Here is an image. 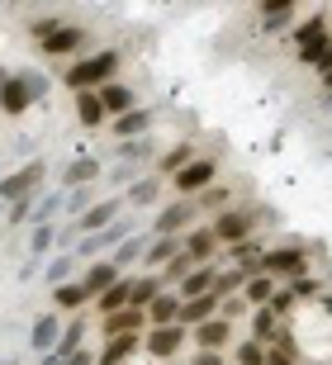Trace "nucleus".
<instances>
[{
	"label": "nucleus",
	"instance_id": "1",
	"mask_svg": "<svg viewBox=\"0 0 332 365\" xmlns=\"http://www.w3.org/2000/svg\"><path fill=\"white\" fill-rule=\"evenodd\" d=\"M114 71H119V53H95V57H81L66 67V91H100V86L114 81Z\"/></svg>",
	"mask_w": 332,
	"mask_h": 365
},
{
	"label": "nucleus",
	"instance_id": "2",
	"mask_svg": "<svg viewBox=\"0 0 332 365\" xmlns=\"http://www.w3.org/2000/svg\"><path fill=\"white\" fill-rule=\"evenodd\" d=\"M133 232V223L129 218H114L109 228H100V232H86L81 242H71V257H105L109 247H119L124 237Z\"/></svg>",
	"mask_w": 332,
	"mask_h": 365
},
{
	"label": "nucleus",
	"instance_id": "3",
	"mask_svg": "<svg viewBox=\"0 0 332 365\" xmlns=\"http://www.w3.org/2000/svg\"><path fill=\"white\" fill-rule=\"evenodd\" d=\"M261 275H304L308 271V252L304 247H271V252H261V266H256Z\"/></svg>",
	"mask_w": 332,
	"mask_h": 365
},
{
	"label": "nucleus",
	"instance_id": "4",
	"mask_svg": "<svg viewBox=\"0 0 332 365\" xmlns=\"http://www.w3.org/2000/svg\"><path fill=\"white\" fill-rule=\"evenodd\" d=\"M213 171H218L213 157H190V162L176 171V190H181V200H190V195H199V190H209L213 185Z\"/></svg>",
	"mask_w": 332,
	"mask_h": 365
},
{
	"label": "nucleus",
	"instance_id": "5",
	"mask_svg": "<svg viewBox=\"0 0 332 365\" xmlns=\"http://www.w3.org/2000/svg\"><path fill=\"white\" fill-rule=\"evenodd\" d=\"M252 228H256V214H247V209H223L218 214V223H213V237H218V247H238V242H247L252 237Z\"/></svg>",
	"mask_w": 332,
	"mask_h": 365
},
{
	"label": "nucleus",
	"instance_id": "6",
	"mask_svg": "<svg viewBox=\"0 0 332 365\" xmlns=\"http://www.w3.org/2000/svg\"><path fill=\"white\" fill-rule=\"evenodd\" d=\"M186 351V327L171 323V327H152L147 332V356H157V361H171V356Z\"/></svg>",
	"mask_w": 332,
	"mask_h": 365
},
{
	"label": "nucleus",
	"instance_id": "7",
	"mask_svg": "<svg viewBox=\"0 0 332 365\" xmlns=\"http://www.w3.org/2000/svg\"><path fill=\"white\" fill-rule=\"evenodd\" d=\"M39 185H43V166L34 162V166H24V171H14V176H5V180H0V200H5V204L29 200V195H34Z\"/></svg>",
	"mask_w": 332,
	"mask_h": 365
},
{
	"label": "nucleus",
	"instance_id": "8",
	"mask_svg": "<svg viewBox=\"0 0 332 365\" xmlns=\"http://www.w3.org/2000/svg\"><path fill=\"white\" fill-rule=\"evenodd\" d=\"M190 214H195V204L190 200H181V204H166L157 218H152V232L157 237H181V228L190 223Z\"/></svg>",
	"mask_w": 332,
	"mask_h": 365
},
{
	"label": "nucleus",
	"instance_id": "9",
	"mask_svg": "<svg viewBox=\"0 0 332 365\" xmlns=\"http://www.w3.org/2000/svg\"><path fill=\"white\" fill-rule=\"evenodd\" d=\"M119 209H124L119 200H100V204H86V214L76 218V232L86 237V232H100V228H109V223L119 218Z\"/></svg>",
	"mask_w": 332,
	"mask_h": 365
},
{
	"label": "nucleus",
	"instance_id": "10",
	"mask_svg": "<svg viewBox=\"0 0 332 365\" xmlns=\"http://www.w3.org/2000/svg\"><path fill=\"white\" fill-rule=\"evenodd\" d=\"M228 341H233V323H228V318H209V323L195 327V346L199 351H223Z\"/></svg>",
	"mask_w": 332,
	"mask_h": 365
},
{
	"label": "nucleus",
	"instance_id": "11",
	"mask_svg": "<svg viewBox=\"0 0 332 365\" xmlns=\"http://www.w3.org/2000/svg\"><path fill=\"white\" fill-rule=\"evenodd\" d=\"M209 318H218V299H213V294L181 299V318H176L181 327H199V323H209Z\"/></svg>",
	"mask_w": 332,
	"mask_h": 365
},
{
	"label": "nucleus",
	"instance_id": "12",
	"mask_svg": "<svg viewBox=\"0 0 332 365\" xmlns=\"http://www.w3.org/2000/svg\"><path fill=\"white\" fill-rule=\"evenodd\" d=\"M147 323L143 309H119V313H105V337H138V327Z\"/></svg>",
	"mask_w": 332,
	"mask_h": 365
},
{
	"label": "nucleus",
	"instance_id": "13",
	"mask_svg": "<svg viewBox=\"0 0 332 365\" xmlns=\"http://www.w3.org/2000/svg\"><path fill=\"white\" fill-rule=\"evenodd\" d=\"M95 100H100V109H105L109 119H119V114H129V109H133V91H129V86H119V81L100 86V91H95Z\"/></svg>",
	"mask_w": 332,
	"mask_h": 365
},
{
	"label": "nucleus",
	"instance_id": "14",
	"mask_svg": "<svg viewBox=\"0 0 332 365\" xmlns=\"http://www.w3.org/2000/svg\"><path fill=\"white\" fill-rule=\"evenodd\" d=\"M181 252H186V257L199 266V261H209L213 252H218V237H213L209 228H190L186 237H181Z\"/></svg>",
	"mask_w": 332,
	"mask_h": 365
},
{
	"label": "nucleus",
	"instance_id": "15",
	"mask_svg": "<svg viewBox=\"0 0 332 365\" xmlns=\"http://www.w3.org/2000/svg\"><path fill=\"white\" fill-rule=\"evenodd\" d=\"M143 313H147V323H152V327H171L176 318H181V299H176V294H166V289H161V294L152 299V304H147Z\"/></svg>",
	"mask_w": 332,
	"mask_h": 365
},
{
	"label": "nucleus",
	"instance_id": "16",
	"mask_svg": "<svg viewBox=\"0 0 332 365\" xmlns=\"http://www.w3.org/2000/svg\"><path fill=\"white\" fill-rule=\"evenodd\" d=\"M161 294V275H133L129 280V309H147V304H152V299Z\"/></svg>",
	"mask_w": 332,
	"mask_h": 365
},
{
	"label": "nucleus",
	"instance_id": "17",
	"mask_svg": "<svg viewBox=\"0 0 332 365\" xmlns=\"http://www.w3.org/2000/svg\"><path fill=\"white\" fill-rule=\"evenodd\" d=\"M114 280H119V271H114L109 261H95L91 271H86V280H81V289H86V299H100Z\"/></svg>",
	"mask_w": 332,
	"mask_h": 365
},
{
	"label": "nucleus",
	"instance_id": "18",
	"mask_svg": "<svg viewBox=\"0 0 332 365\" xmlns=\"http://www.w3.org/2000/svg\"><path fill=\"white\" fill-rule=\"evenodd\" d=\"M76 48H81V29L76 24H62L53 38H43V57H66V53H76Z\"/></svg>",
	"mask_w": 332,
	"mask_h": 365
},
{
	"label": "nucleus",
	"instance_id": "19",
	"mask_svg": "<svg viewBox=\"0 0 332 365\" xmlns=\"http://www.w3.org/2000/svg\"><path fill=\"white\" fill-rule=\"evenodd\" d=\"M29 105H34V95L24 91V81H19V76H10V81L0 86V109H5V114H24Z\"/></svg>",
	"mask_w": 332,
	"mask_h": 365
},
{
	"label": "nucleus",
	"instance_id": "20",
	"mask_svg": "<svg viewBox=\"0 0 332 365\" xmlns=\"http://www.w3.org/2000/svg\"><path fill=\"white\" fill-rule=\"evenodd\" d=\"M138 346H143L138 337H105V351H100L95 365H124L129 356H138Z\"/></svg>",
	"mask_w": 332,
	"mask_h": 365
},
{
	"label": "nucleus",
	"instance_id": "21",
	"mask_svg": "<svg viewBox=\"0 0 332 365\" xmlns=\"http://www.w3.org/2000/svg\"><path fill=\"white\" fill-rule=\"evenodd\" d=\"M171 257H181V237H157V242H147V252H143L147 271H161Z\"/></svg>",
	"mask_w": 332,
	"mask_h": 365
},
{
	"label": "nucleus",
	"instance_id": "22",
	"mask_svg": "<svg viewBox=\"0 0 332 365\" xmlns=\"http://www.w3.org/2000/svg\"><path fill=\"white\" fill-rule=\"evenodd\" d=\"M271 294H276V280L271 275H247V284H242V304H256V309H266L271 304Z\"/></svg>",
	"mask_w": 332,
	"mask_h": 365
},
{
	"label": "nucleus",
	"instance_id": "23",
	"mask_svg": "<svg viewBox=\"0 0 332 365\" xmlns=\"http://www.w3.org/2000/svg\"><path fill=\"white\" fill-rule=\"evenodd\" d=\"M213 275H218L213 266H195V271L181 280V294H176V299H199V294H209V289H213Z\"/></svg>",
	"mask_w": 332,
	"mask_h": 365
},
{
	"label": "nucleus",
	"instance_id": "24",
	"mask_svg": "<svg viewBox=\"0 0 332 365\" xmlns=\"http://www.w3.org/2000/svg\"><path fill=\"white\" fill-rule=\"evenodd\" d=\"M147 128H152V109H138V105L114 119V133L119 138H138V133H147Z\"/></svg>",
	"mask_w": 332,
	"mask_h": 365
},
{
	"label": "nucleus",
	"instance_id": "25",
	"mask_svg": "<svg viewBox=\"0 0 332 365\" xmlns=\"http://www.w3.org/2000/svg\"><path fill=\"white\" fill-rule=\"evenodd\" d=\"M57 337H62V323H57V318H39V323H34V332H29L34 351H53Z\"/></svg>",
	"mask_w": 332,
	"mask_h": 365
},
{
	"label": "nucleus",
	"instance_id": "26",
	"mask_svg": "<svg viewBox=\"0 0 332 365\" xmlns=\"http://www.w3.org/2000/svg\"><path fill=\"white\" fill-rule=\"evenodd\" d=\"M242 284H247V271H238V266H233V271H218V275H213V289H209V294L223 304L228 294H242Z\"/></svg>",
	"mask_w": 332,
	"mask_h": 365
},
{
	"label": "nucleus",
	"instance_id": "27",
	"mask_svg": "<svg viewBox=\"0 0 332 365\" xmlns=\"http://www.w3.org/2000/svg\"><path fill=\"white\" fill-rule=\"evenodd\" d=\"M143 252H147V237H138V232H129V237H124V242L114 247V257H109V266L119 271V266H129V261H138Z\"/></svg>",
	"mask_w": 332,
	"mask_h": 365
},
{
	"label": "nucleus",
	"instance_id": "28",
	"mask_svg": "<svg viewBox=\"0 0 332 365\" xmlns=\"http://www.w3.org/2000/svg\"><path fill=\"white\" fill-rule=\"evenodd\" d=\"M276 332H280L276 313H271V309H256V313H252V341H261V346H271V341H276Z\"/></svg>",
	"mask_w": 332,
	"mask_h": 365
},
{
	"label": "nucleus",
	"instance_id": "29",
	"mask_svg": "<svg viewBox=\"0 0 332 365\" xmlns=\"http://www.w3.org/2000/svg\"><path fill=\"white\" fill-rule=\"evenodd\" d=\"M76 114H81V123H86V128H100V123H105V109H100L95 91H81L76 95Z\"/></svg>",
	"mask_w": 332,
	"mask_h": 365
},
{
	"label": "nucleus",
	"instance_id": "30",
	"mask_svg": "<svg viewBox=\"0 0 332 365\" xmlns=\"http://www.w3.org/2000/svg\"><path fill=\"white\" fill-rule=\"evenodd\" d=\"M81 341H86V323H81V318H71V323L62 327V337H57L53 351L57 356H71V351H81Z\"/></svg>",
	"mask_w": 332,
	"mask_h": 365
},
{
	"label": "nucleus",
	"instance_id": "31",
	"mask_svg": "<svg viewBox=\"0 0 332 365\" xmlns=\"http://www.w3.org/2000/svg\"><path fill=\"white\" fill-rule=\"evenodd\" d=\"M119 309H129V280H124V275L100 294V313H119Z\"/></svg>",
	"mask_w": 332,
	"mask_h": 365
},
{
	"label": "nucleus",
	"instance_id": "32",
	"mask_svg": "<svg viewBox=\"0 0 332 365\" xmlns=\"http://www.w3.org/2000/svg\"><path fill=\"white\" fill-rule=\"evenodd\" d=\"M53 304H57V309H71V313H76L81 304H86V289H81V284H53Z\"/></svg>",
	"mask_w": 332,
	"mask_h": 365
},
{
	"label": "nucleus",
	"instance_id": "33",
	"mask_svg": "<svg viewBox=\"0 0 332 365\" xmlns=\"http://www.w3.org/2000/svg\"><path fill=\"white\" fill-rule=\"evenodd\" d=\"M95 176H100V162H91V157H81V162H71V166H66V185H86V180H95Z\"/></svg>",
	"mask_w": 332,
	"mask_h": 365
},
{
	"label": "nucleus",
	"instance_id": "34",
	"mask_svg": "<svg viewBox=\"0 0 332 365\" xmlns=\"http://www.w3.org/2000/svg\"><path fill=\"white\" fill-rule=\"evenodd\" d=\"M290 14H294V0H271V5H261V24L266 29H280Z\"/></svg>",
	"mask_w": 332,
	"mask_h": 365
},
{
	"label": "nucleus",
	"instance_id": "35",
	"mask_svg": "<svg viewBox=\"0 0 332 365\" xmlns=\"http://www.w3.org/2000/svg\"><path fill=\"white\" fill-rule=\"evenodd\" d=\"M157 180L147 176V180H133V190H129V204H157Z\"/></svg>",
	"mask_w": 332,
	"mask_h": 365
},
{
	"label": "nucleus",
	"instance_id": "36",
	"mask_svg": "<svg viewBox=\"0 0 332 365\" xmlns=\"http://www.w3.org/2000/svg\"><path fill=\"white\" fill-rule=\"evenodd\" d=\"M190 271H195V261H190L186 252H181V257H171L166 266H161V280H186Z\"/></svg>",
	"mask_w": 332,
	"mask_h": 365
},
{
	"label": "nucleus",
	"instance_id": "37",
	"mask_svg": "<svg viewBox=\"0 0 332 365\" xmlns=\"http://www.w3.org/2000/svg\"><path fill=\"white\" fill-rule=\"evenodd\" d=\"M186 162H190V143H181V148H171L166 157H161V176H176Z\"/></svg>",
	"mask_w": 332,
	"mask_h": 365
},
{
	"label": "nucleus",
	"instance_id": "38",
	"mask_svg": "<svg viewBox=\"0 0 332 365\" xmlns=\"http://www.w3.org/2000/svg\"><path fill=\"white\" fill-rule=\"evenodd\" d=\"M62 204H66L62 195H43V200L34 204V228H39V223H48V218H53L57 209H62Z\"/></svg>",
	"mask_w": 332,
	"mask_h": 365
},
{
	"label": "nucleus",
	"instance_id": "39",
	"mask_svg": "<svg viewBox=\"0 0 332 365\" xmlns=\"http://www.w3.org/2000/svg\"><path fill=\"white\" fill-rule=\"evenodd\" d=\"M233 356H238V365H261L266 361V346H261V341H242Z\"/></svg>",
	"mask_w": 332,
	"mask_h": 365
},
{
	"label": "nucleus",
	"instance_id": "40",
	"mask_svg": "<svg viewBox=\"0 0 332 365\" xmlns=\"http://www.w3.org/2000/svg\"><path fill=\"white\" fill-rule=\"evenodd\" d=\"M199 204H209V209H218V214H223V209H228V190H199ZM199 204H195V209H199Z\"/></svg>",
	"mask_w": 332,
	"mask_h": 365
},
{
	"label": "nucleus",
	"instance_id": "41",
	"mask_svg": "<svg viewBox=\"0 0 332 365\" xmlns=\"http://www.w3.org/2000/svg\"><path fill=\"white\" fill-rule=\"evenodd\" d=\"M19 81H24V91L34 95V100H39V95H48V76H43V71H24Z\"/></svg>",
	"mask_w": 332,
	"mask_h": 365
},
{
	"label": "nucleus",
	"instance_id": "42",
	"mask_svg": "<svg viewBox=\"0 0 332 365\" xmlns=\"http://www.w3.org/2000/svg\"><path fill=\"white\" fill-rule=\"evenodd\" d=\"M66 275H71V252H66V257H57L53 266H48V280H53V284H66Z\"/></svg>",
	"mask_w": 332,
	"mask_h": 365
},
{
	"label": "nucleus",
	"instance_id": "43",
	"mask_svg": "<svg viewBox=\"0 0 332 365\" xmlns=\"http://www.w3.org/2000/svg\"><path fill=\"white\" fill-rule=\"evenodd\" d=\"M57 29H62V19H57V14H43V19H39V24H34V38H53V34H57Z\"/></svg>",
	"mask_w": 332,
	"mask_h": 365
},
{
	"label": "nucleus",
	"instance_id": "44",
	"mask_svg": "<svg viewBox=\"0 0 332 365\" xmlns=\"http://www.w3.org/2000/svg\"><path fill=\"white\" fill-rule=\"evenodd\" d=\"M34 257H43V252H48V247H53V228H48V223H39V228H34Z\"/></svg>",
	"mask_w": 332,
	"mask_h": 365
},
{
	"label": "nucleus",
	"instance_id": "45",
	"mask_svg": "<svg viewBox=\"0 0 332 365\" xmlns=\"http://www.w3.org/2000/svg\"><path fill=\"white\" fill-rule=\"evenodd\" d=\"M29 204H34V195H29V200H14V204H10V218H14V223H24V218H29Z\"/></svg>",
	"mask_w": 332,
	"mask_h": 365
},
{
	"label": "nucleus",
	"instance_id": "46",
	"mask_svg": "<svg viewBox=\"0 0 332 365\" xmlns=\"http://www.w3.org/2000/svg\"><path fill=\"white\" fill-rule=\"evenodd\" d=\"M190 365H223V351H195Z\"/></svg>",
	"mask_w": 332,
	"mask_h": 365
},
{
	"label": "nucleus",
	"instance_id": "47",
	"mask_svg": "<svg viewBox=\"0 0 332 365\" xmlns=\"http://www.w3.org/2000/svg\"><path fill=\"white\" fill-rule=\"evenodd\" d=\"M5 81H10V76H5V67H0V86H5Z\"/></svg>",
	"mask_w": 332,
	"mask_h": 365
},
{
	"label": "nucleus",
	"instance_id": "48",
	"mask_svg": "<svg viewBox=\"0 0 332 365\" xmlns=\"http://www.w3.org/2000/svg\"><path fill=\"white\" fill-rule=\"evenodd\" d=\"M0 365H5V361H0Z\"/></svg>",
	"mask_w": 332,
	"mask_h": 365
}]
</instances>
